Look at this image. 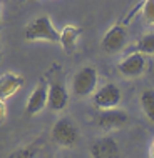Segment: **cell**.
<instances>
[{
  "label": "cell",
  "instance_id": "1",
  "mask_svg": "<svg viewBox=\"0 0 154 158\" xmlns=\"http://www.w3.org/2000/svg\"><path fill=\"white\" fill-rule=\"evenodd\" d=\"M47 85H49V108L52 112H61L67 106L69 102V93H67L66 83H64L62 68L54 65L50 72L47 73Z\"/></svg>",
  "mask_w": 154,
  "mask_h": 158
},
{
  "label": "cell",
  "instance_id": "2",
  "mask_svg": "<svg viewBox=\"0 0 154 158\" xmlns=\"http://www.w3.org/2000/svg\"><path fill=\"white\" fill-rule=\"evenodd\" d=\"M25 40L27 42H50V44H61V32L55 30L47 15H40L34 19L25 27Z\"/></svg>",
  "mask_w": 154,
  "mask_h": 158
},
{
  "label": "cell",
  "instance_id": "3",
  "mask_svg": "<svg viewBox=\"0 0 154 158\" xmlns=\"http://www.w3.org/2000/svg\"><path fill=\"white\" fill-rule=\"evenodd\" d=\"M97 82H99V75H97L94 67H82L75 75L72 77V93L75 97H89L97 90Z\"/></svg>",
  "mask_w": 154,
  "mask_h": 158
},
{
  "label": "cell",
  "instance_id": "4",
  "mask_svg": "<svg viewBox=\"0 0 154 158\" xmlns=\"http://www.w3.org/2000/svg\"><path fill=\"white\" fill-rule=\"evenodd\" d=\"M79 136H80L79 128L75 127V123L70 118H61L52 127V138L61 147H66V148L75 147L77 142H79Z\"/></svg>",
  "mask_w": 154,
  "mask_h": 158
},
{
  "label": "cell",
  "instance_id": "5",
  "mask_svg": "<svg viewBox=\"0 0 154 158\" xmlns=\"http://www.w3.org/2000/svg\"><path fill=\"white\" fill-rule=\"evenodd\" d=\"M122 93L119 90V87L116 83H106L104 87H101L99 90L94 93L92 102L101 112L104 110H112L117 108V105L121 103Z\"/></svg>",
  "mask_w": 154,
  "mask_h": 158
},
{
  "label": "cell",
  "instance_id": "6",
  "mask_svg": "<svg viewBox=\"0 0 154 158\" xmlns=\"http://www.w3.org/2000/svg\"><path fill=\"white\" fill-rule=\"evenodd\" d=\"M126 42H127V28L122 22H117L106 32L101 45L106 53H116L124 48Z\"/></svg>",
  "mask_w": 154,
  "mask_h": 158
},
{
  "label": "cell",
  "instance_id": "7",
  "mask_svg": "<svg viewBox=\"0 0 154 158\" xmlns=\"http://www.w3.org/2000/svg\"><path fill=\"white\" fill-rule=\"evenodd\" d=\"M91 156L92 158H121V150L114 136L104 135L94 140L91 145Z\"/></svg>",
  "mask_w": 154,
  "mask_h": 158
},
{
  "label": "cell",
  "instance_id": "8",
  "mask_svg": "<svg viewBox=\"0 0 154 158\" xmlns=\"http://www.w3.org/2000/svg\"><path fill=\"white\" fill-rule=\"evenodd\" d=\"M49 106V85L47 80L38 82V85L34 88L32 95L27 100V106H25V113L27 115H37L38 112Z\"/></svg>",
  "mask_w": 154,
  "mask_h": 158
},
{
  "label": "cell",
  "instance_id": "9",
  "mask_svg": "<svg viewBox=\"0 0 154 158\" xmlns=\"http://www.w3.org/2000/svg\"><path fill=\"white\" fill-rule=\"evenodd\" d=\"M144 67H146V58L144 55H141L139 52H134V53H129L126 58H122L119 62V72L124 75V77H139L141 73L144 72Z\"/></svg>",
  "mask_w": 154,
  "mask_h": 158
},
{
  "label": "cell",
  "instance_id": "10",
  "mask_svg": "<svg viewBox=\"0 0 154 158\" xmlns=\"http://www.w3.org/2000/svg\"><path fill=\"white\" fill-rule=\"evenodd\" d=\"M127 112L121 108H112V110H104L97 117V125L104 130H112V128H121L127 122Z\"/></svg>",
  "mask_w": 154,
  "mask_h": 158
},
{
  "label": "cell",
  "instance_id": "11",
  "mask_svg": "<svg viewBox=\"0 0 154 158\" xmlns=\"http://www.w3.org/2000/svg\"><path fill=\"white\" fill-rule=\"evenodd\" d=\"M22 87H24V77L19 73L7 72V73L0 77V98L5 100V98L17 93Z\"/></svg>",
  "mask_w": 154,
  "mask_h": 158
},
{
  "label": "cell",
  "instance_id": "12",
  "mask_svg": "<svg viewBox=\"0 0 154 158\" xmlns=\"http://www.w3.org/2000/svg\"><path fill=\"white\" fill-rule=\"evenodd\" d=\"M80 33H82V28L77 27V25H72V23L66 25L61 30V45L66 50V53H74Z\"/></svg>",
  "mask_w": 154,
  "mask_h": 158
},
{
  "label": "cell",
  "instance_id": "13",
  "mask_svg": "<svg viewBox=\"0 0 154 158\" xmlns=\"http://www.w3.org/2000/svg\"><path fill=\"white\" fill-rule=\"evenodd\" d=\"M139 103L143 112L151 123H154V88H144L139 95Z\"/></svg>",
  "mask_w": 154,
  "mask_h": 158
},
{
  "label": "cell",
  "instance_id": "14",
  "mask_svg": "<svg viewBox=\"0 0 154 158\" xmlns=\"http://www.w3.org/2000/svg\"><path fill=\"white\" fill-rule=\"evenodd\" d=\"M38 148H40L38 142H34L30 145H27V147H22L19 150L12 152L7 158H35L38 153Z\"/></svg>",
  "mask_w": 154,
  "mask_h": 158
},
{
  "label": "cell",
  "instance_id": "15",
  "mask_svg": "<svg viewBox=\"0 0 154 158\" xmlns=\"http://www.w3.org/2000/svg\"><path fill=\"white\" fill-rule=\"evenodd\" d=\"M138 52L141 55H154V32L143 35L138 44Z\"/></svg>",
  "mask_w": 154,
  "mask_h": 158
},
{
  "label": "cell",
  "instance_id": "16",
  "mask_svg": "<svg viewBox=\"0 0 154 158\" xmlns=\"http://www.w3.org/2000/svg\"><path fill=\"white\" fill-rule=\"evenodd\" d=\"M143 19L147 25H154V0L143 2Z\"/></svg>",
  "mask_w": 154,
  "mask_h": 158
},
{
  "label": "cell",
  "instance_id": "17",
  "mask_svg": "<svg viewBox=\"0 0 154 158\" xmlns=\"http://www.w3.org/2000/svg\"><path fill=\"white\" fill-rule=\"evenodd\" d=\"M7 118V106H5V100H2L0 98V125H2L3 122H5Z\"/></svg>",
  "mask_w": 154,
  "mask_h": 158
},
{
  "label": "cell",
  "instance_id": "18",
  "mask_svg": "<svg viewBox=\"0 0 154 158\" xmlns=\"http://www.w3.org/2000/svg\"><path fill=\"white\" fill-rule=\"evenodd\" d=\"M149 155H151V158H154V140L151 143V150H149Z\"/></svg>",
  "mask_w": 154,
  "mask_h": 158
},
{
  "label": "cell",
  "instance_id": "19",
  "mask_svg": "<svg viewBox=\"0 0 154 158\" xmlns=\"http://www.w3.org/2000/svg\"><path fill=\"white\" fill-rule=\"evenodd\" d=\"M2 8H3V5H2V2H0V23H2Z\"/></svg>",
  "mask_w": 154,
  "mask_h": 158
},
{
  "label": "cell",
  "instance_id": "20",
  "mask_svg": "<svg viewBox=\"0 0 154 158\" xmlns=\"http://www.w3.org/2000/svg\"><path fill=\"white\" fill-rule=\"evenodd\" d=\"M0 60H2V53H0Z\"/></svg>",
  "mask_w": 154,
  "mask_h": 158
}]
</instances>
